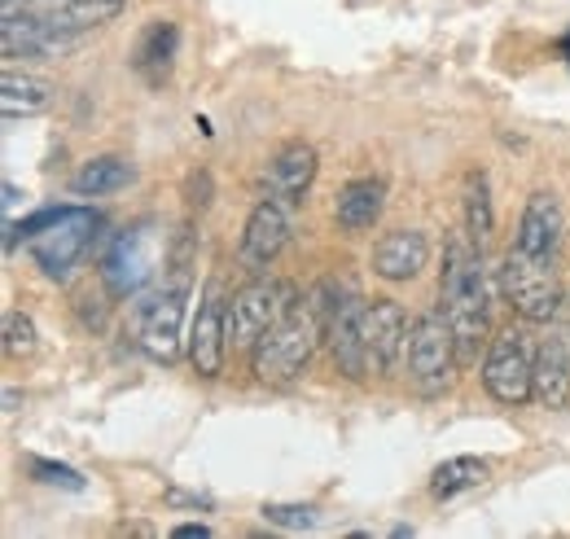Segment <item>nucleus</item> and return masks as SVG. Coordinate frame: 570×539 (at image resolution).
I'll use <instances>...</instances> for the list:
<instances>
[{"label": "nucleus", "mask_w": 570, "mask_h": 539, "mask_svg": "<svg viewBox=\"0 0 570 539\" xmlns=\"http://www.w3.org/2000/svg\"><path fill=\"white\" fill-rule=\"evenodd\" d=\"M562 233H567V219H562V203L540 189L527 198V210L518 219V237L513 246L522 251H535V255H562Z\"/></svg>", "instance_id": "f3484780"}, {"label": "nucleus", "mask_w": 570, "mask_h": 539, "mask_svg": "<svg viewBox=\"0 0 570 539\" xmlns=\"http://www.w3.org/2000/svg\"><path fill=\"white\" fill-rule=\"evenodd\" d=\"M504 298L527 325H549L562 307V281H558V255H535L522 246H509L504 255Z\"/></svg>", "instance_id": "20e7f679"}, {"label": "nucleus", "mask_w": 570, "mask_h": 539, "mask_svg": "<svg viewBox=\"0 0 570 539\" xmlns=\"http://www.w3.org/2000/svg\"><path fill=\"white\" fill-rule=\"evenodd\" d=\"M531 378H535V346L522 325H509L492 337L488 360H483V386L504 408H522L531 400Z\"/></svg>", "instance_id": "423d86ee"}, {"label": "nucleus", "mask_w": 570, "mask_h": 539, "mask_svg": "<svg viewBox=\"0 0 570 539\" xmlns=\"http://www.w3.org/2000/svg\"><path fill=\"white\" fill-rule=\"evenodd\" d=\"M439 312L452 325L461 364L479 360V346L492 342V316H488V285H483V251L474 242H448V259L439 276Z\"/></svg>", "instance_id": "f257e3e1"}, {"label": "nucleus", "mask_w": 570, "mask_h": 539, "mask_svg": "<svg viewBox=\"0 0 570 539\" xmlns=\"http://www.w3.org/2000/svg\"><path fill=\"white\" fill-rule=\"evenodd\" d=\"M325 342H330V355H334L343 378H352V382L368 378V364H364V298H360L356 290H343L330 303Z\"/></svg>", "instance_id": "ddd939ff"}, {"label": "nucleus", "mask_w": 570, "mask_h": 539, "mask_svg": "<svg viewBox=\"0 0 570 539\" xmlns=\"http://www.w3.org/2000/svg\"><path fill=\"white\" fill-rule=\"evenodd\" d=\"M492 228H497V219H492V198H488V176L474 171L465 180V237L483 251L488 237H492Z\"/></svg>", "instance_id": "393cba45"}, {"label": "nucleus", "mask_w": 570, "mask_h": 539, "mask_svg": "<svg viewBox=\"0 0 570 539\" xmlns=\"http://www.w3.org/2000/svg\"><path fill=\"white\" fill-rule=\"evenodd\" d=\"M31 473L49 487H67V491H83V473H75L71 465H58V461H31Z\"/></svg>", "instance_id": "cd10ccee"}, {"label": "nucleus", "mask_w": 570, "mask_h": 539, "mask_svg": "<svg viewBox=\"0 0 570 539\" xmlns=\"http://www.w3.org/2000/svg\"><path fill=\"white\" fill-rule=\"evenodd\" d=\"M167 237L154 228V224H137L128 233H119L110 242V251L101 255V281L110 285V294L128 298V294H141L145 285L167 272Z\"/></svg>", "instance_id": "39448f33"}, {"label": "nucleus", "mask_w": 570, "mask_h": 539, "mask_svg": "<svg viewBox=\"0 0 570 539\" xmlns=\"http://www.w3.org/2000/svg\"><path fill=\"white\" fill-rule=\"evenodd\" d=\"M483 478H488V461H479V457H452V461H443L439 470L430 473V496L434 500H452L461 491H474Z\"/></svg>", "instance_id": "b1692460"}, {"label": "nucleus", "mask_w": 570, "mask_h": 539, "mask_svg": "<svg viewBox=\"0 0 570 539\" xmlns=\"http://www.w3.org/2000/svg\"><path fill=\"white\" fill-rule=\"evenodd\" d=\"M36 351V321L22 312H4V355H31Z\"/></svg>", "instance_id": "a878e982"}, {"label": "nucleus", "mask_w": 570, "mask_h": 539, "mask_svg": "<svg viewBox=\"0 0 570 539\" xmlns=\"http://www.w3.org/2000/svg\"><path fill=\"white\" fill-rule=\"evenodd\" d=\"M185 303H189V281L163 276V290L149 294V303L141 307V351L154 364H176L180 360Z\"/></svg>", "instance_id": "9d476101"}, {"label": "nucleus", "mask_w": 570, "mask_h": 539, "mask_svg": "<svg viewBox=\"0 0 570 539\" xmlns=\"http://www.w3.org/2000/svg\"><path fill=\"white\" fill-rule=\"evenodd\" d=\"M312 180H316V149H312V145H303V140H289L285 149L273 154V163L264 167L259 198H277V203L298 210L303 194L312 189Z\"/></svg>", "instance_id": "2eb2a0df"}, {"label": "nucleus", "mask_w": 570, "mask_h": 539, "mask_svg": "<svg viewBox=\"0 0 570 539\" xmlns=\"http://www.w3.org/2000/svg\"><path fill=\"white\" fill-rule=\"evenodd\" d=\"M49 106H53V84L49 79L27 75V70H4V79H0L4 119H31V115H45Z\"/></svg>", "instance_id": "aec40b11"}, {"label": "nucleus", "mask_w": 570, "mask_h": 539, "mask_svg": "<svg viewBox=\"0 0 570 539\" xmlns=\"http://www.w3.org/2000/svg\"><path fill=\"white\" fill-rule=\"evenodd\" d=\"M382 203H386V185L364 176V180H352L343 194H338V206H334V219L343 233H368L382 215Z\"/></svg>", "instance_id": "412c9836"}, {"label": "nucleus", "mask_w": 570, "mask_h": 539, "mask_svg": "<svg viewBox=\"0 0 570 539\" xmlns=\"http://www.w3.org/2000/svg\"><path fill=\"white\" fill-rule=\"evenodd\" d=\"M207 194H212V176L203 171V176H198V180L189 185V206H207V203H212Z\"/></svg>", "instance_id": "c85d7f7f"}, {"label": "nucleus", "mask_w": 570, "mask_h": 539, "mask_svg": "<svg viewBox=\"0 0 570 539\" xmlns=\"http://www.w3.org/2000/svg\"><path fill=\"white\" fill-rule=\"evenodd\" d=\"M176 53H180V27L176 22H149L145 36L137 40L132 70L141 75L149 88H163L171 67H176Z\"/></svg>", "instance_id": "6ab92c4d"}, {"label": "nucleus", "mask_w": 570, "mask_h": 539, "mask_svg": "<svg viewBox=\"0 0 570 539\" xmlns=\"http://www.w3.org/2000/svg\"><path fill=\"white\" fill-rule=\"evenodd\" d=\"M224 355H228V303L212 285V294L203 298V307L194 316V330H189V364H194L198 378H219Z\"/></svg>", "instance_id": "4468645a"}, {"label": "nucleus", "mask_w": 570, "mask_h": 539, "mask_svg": "<svg viewBox=\"0 0 570 539\" xmlns=\"http://www.w3.org/2000/svg\"><path fill=\"white\" fill-rule=\"evenodd\" d=\"M567 53H570V36H567Z\"/></svg>", "instance_id": "7c9ffc66"}, {"label": "nucleus", "mask_w": 570, "mask_h": 539, "mask_svg": "<svg viewBox=\"0 0 570 539\" xmlns=\"http://www.w3.org/2000/svg\"><path fill=\"white\" fill-rule=\"evenodd\" d=\"M171 536L176 539H212V527H203V522H185V527H176Z\"/></svg>", "instance_id": "c756f323"}, {"label": "nucleus", "mask_w": 570, "mask_h": 539, "mask_svg": "<svg viewBox=\"0 0 570 539\" xmlns=\"http://www.w3.org/2000/svg\"><path fill=\"white\" fill-rule=\"evenodd\" d=\"M456 364H461L456 337H452V325L443 321V312L417 316L413 321V334H409V373H413V386L422 395H443L452 386Z\"/></svg>", "instance_id": "6e6552de"}, {"label": "nucleus", "mask_w": 570, "mask_h": 539, "mask_svg": "<svg viewBox=\"0 0 570 539\" xmlns=\"http://www.w3.org/2000/svg\"><path fill=\"white\" fill-rule=\"evenodd\" d=\"M40 4L75 36H83L92 27H106L128 9V0H40Z\"/></svg>", "instance_id": "4be33fe9"}, {"label": "nucleus", "mask_w": 570, "mask_h": 539, "mask_svg": "<svg viewBox=\"0 0 570 539\" xmlns=\"http://www.w3.org/2000/svg\"><path fill=\"white\" fill-rule=\"evenodd\" d=\"M0 45H4V58H62L79 45V36L67 31L45 4L4 0Z\"/></svg>", "instance_id": "0eeeda50"}, {"label": "nucleus", "mask_w": 570, "mask_h": 539, "mask_svg": "<svg viewBox=\"0 0 570 539\" xmlns=\"http://www.w3.org/2000/svg\"><path fill=\"white\" fill-rule=\"evenodd\" d=\"M570 334H549L535 346V378H531V400L549 412L570 404Z\"/></svg>", "instance_id": "dca6fc26"}, {"label": "nucleus", "mask_w": 570, "mask_h": 539, "mask_svg": "<svg viewBox=\"0 0 570 539\" xmlns=\"http://www.w3.org/2000/svg\"><path fill=\"white\" fill-rule=\"evenodd\" d=\"M124 185H132V167H128L124 158H110V154L83 163L71 180V189L79 198H101V194H115V189H124Z\"/></svg>", "instance_id": "5701e85b"}, {"label": "nucleus", "mask_w": 570, "mask_h": 539, "mask_svg": "<svg viewBox=\"0 0 570 539\" xmlns=\"http://www.w3.org/2000/svg\"><path fill=\"white\" fill-rule=\"evenodd\" d=\"M92 228H97V215L83 210V206H45V210L27 215L18 228L9 224V242H13V233H22L31 242L36 264L49 272V276L67 281L75 264L83 259V251L92 246Z\"/></svg>", "instance_id": "7ed1b4c3"}, {"label": "nucleus", "mask_w": 570, "mask_h": 539, "mask_svg": "<svg viewBox=\"0 0 570 539\" xmlns=\"http://www.w3.org/2000/svg\"><path fill=\"white\" fill-rule=\"evenodd\" d=\"M289 228H294V206L277 203V198H259L250 219H246V233H242V251H237L242 268L264 276L285 251Z\"/></svg>", "instance_id": "f8f14e48"}, {"label": "nucleus", "mask_w": 570, "mask_h": 539, "mask_svg": "<svg viewBox=\"0 0 570 539\" xmlns=\"http://www.w3.org/2000/svg\"><path fill=\"white\" fill-rule=\"evenodd\" d=\"M264 518L277 527H289V531H307L316 522V509L312 504H264Z\"/></svg>", "instance_id": "bb28decb"}, {"label": "nucleus", "mask_w": 570, "mask_h": 539, "mask_svg": "<svg viewBox=\"0 0 570 539\" xmlns=\"http://www.w3.org/2000/svg\"><path fill=\"white\" fill-rule=\"evenodd\" d=\"M409 316L395 298H373L364 303V364L373 378L395 373L400 355L409 351Z\"/></svg>", "instance_id": "9b49d317"}, {"label": "nucleus", "mask_w": 570, "mask_h": 539, "mask_svg": "<svg viewBox=\"0 0 570 539\" xmlns=\"http://www.w3.org/2000/svg\"><path fill=\"white\" fill-rule=\"evenodd\" d=\"M294 303V290L282 281H268V276H255L250 285H242L233 298H228V346H255L259 337L268 334L282 312Z\"/></svg>", "instance_id": "1a4fd4ad"}, {"label": "nucleus", "mask_w": 570, "mask_h": 539, "mask_svg": "<svg viewBox=\"0 0 570 539\" xmlns=\"http://www.w3.org/2000/svg\"><path fill=\"white\" fill-rule=\"evenodd\" d=\"M430 242L422 228H395L373 246V272L382 281H413L417 272L426 268Z\"/></svg>", "instance_id": "a211bd4d"}, {"label": "nucleus", "mask_w": 570, "mask_h": 539, "mask_svg": "<svg viewBox=\"0 0 570 539\" xmlns=\"http://www.w3.org/2000/svg\"><path fill=\"white\" fill-rule=\"evenodd\" d=\"M316 337H325V321H321L316 298H294L282 312V321L255 342V355H250L255 378L264 386L298 382L307 360H312V351H316Z\"/></svg>", "instance_id": "f03ea898"}]
</instances>
